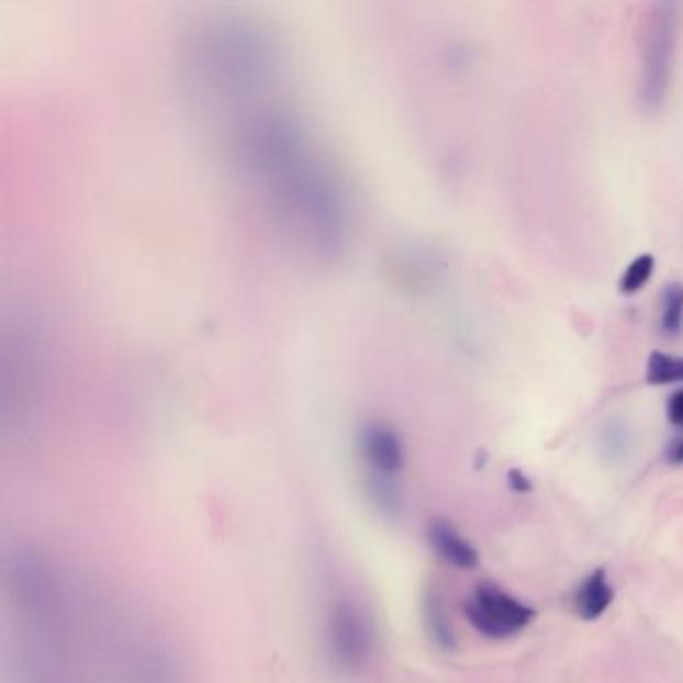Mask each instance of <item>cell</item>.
Here are the masks:
<instances>
[{
	"mask_svg": "<svg viewBox=\"0 0 683 683\" xmlns=\"http://www.w3.org/2000/svg\"><path fill=\"white\" fill-rule=\"evenodd\" d=\"M429 544L439 558L457 570H475L479 566V553L466 537L457 531L454 525L445 519H437L429 525Z\"/></svg>",
	"mask_w": 683,
	"mask_h": 683,
	"instance_id": "5",
	"label": "cell"
},
{
	"mask_svg": "<svg viewBox=\"0 0 683 683\" xmlns=\"http://www.w3.org/2000/svg\"><path fill=\"white\" fill-rule=\"evenodd\" d=\"M507 479H510V488L513 491H517V493H529V491L534 490L531 481L525 478L524 471H519V469H512L507 473Z\"/></svg>",
	"mask_w": 683,
	"mask_h": 683,
	"instance_id": "13",
	"label": "cell"
},
{
	"mask_svg": "<svg viewBox=\"0 0 683 683\" xmlns=\"http://www.w3.org/2000/svg\"><path fill=\"white\" fill-rule=\"evenodd\" d=\"M359 454L369 500L385 517L395 519L403 512L399 475L405 469V447L401 437L383 423H369L359 435Z\"/></svg>",
	"mask_w": 683,
	"mask_h": 683,
	"instance_id": "3",
	"label": "cell"
},
{
	"mask_svg": "<svg viewBox=\"0 0 683 683\" xmlns=\"http://www.w3.org/2000/svg\"><path fill=\"white\" fill-rule=\"evenodd\" d=\"M668 417L673 425L683 427V389L675 391L670 401H668Z\"/></svg>",
	"mask_w": 683,
	"mask_h": 683,
	"instance_id": "12",
	"label": "cell"
},
{
	"mask_svg": "<svg viewBox=\"0 0 683 683\" xmlns=\"http://www.w3.org/2000/svg\"><path fill=\"white\" fill-rule=\"evenodd\" d=\"M323 639L331 663L343 675H359L373 663L376 626L363 607L347 595H339L327 605Z\"/></svg>",
	"mask_w": 683,
	"mask_h": 683,
	"instance_id": "2",
	"label": "cell"
},
{
	"mask_svg": "<svg viewBox=\"0 0 683 683\" xmlns=\"http://www.w3.org/2000/svg\"><path fill=\"white\" fill-rule=\"evenodd\" d=\"M600 445H602V451L609 459L626 457L629 447H631V433L627 429L626 423H605L604 429L600 433Z\"/></svg>",
	"mask_w": 683,
	"mask_h": 683,
	"instance_id": "11",
	"label": "cell"
},
{
	"mask_svg": "<svg viewBox=\"0 0 683 683\" xmlns=\"http://www.w3.org/2000/svg\"><path fill=\"white\" fill-rule=\"evenodd\" d=\"M668 459L672 461L673 466H680V463H683V437L682 439H678V441L670 447V451H668Z\"/></svg>",
	"mask_w": 683,
	"mask_h": 683,
	"instance_id": "14",
	"label": "cell"
},
{
	"mask_svg": "<svg viewBox=\"0 0 683 683\" xmlns=\"http://www.w3.org/2000/svg\"><path fill=\"white\" fill-rule=\"evenodd\" d=\"M683 321V285L670 283L661 293V329L668 335H678Z\"/></svg>",
	"mask_w": 683,
	"mask_h": 683,
	"instance_id": "9",
	"label": "cell"
},
{
	"mask_svg": "<svg viewBox=\"0 0 683 683\" xmlns=\"http://www.w3.org/2000/svg\"><path fill=\"white\" fill-rule=\"evenodd\" d=\"M646 379L651 385H668V383H682L683 357L653 351L648 359Z\"/></svg>",
	"mask_w": 683,
	"mask_h": 683,
	"instance_id": "8",
	"label": "cell"
},
{
	"mask_svg": "<svg viewBox=\"0 0 683 683\" xmlns=\"http://www.w3.org/2000/svg\"><path fill=\"white\" fill-rule=\"evenodd\" d=\"M615 592L605 570H595L575 593V609L581 619L595 622L614 604Z\"/></svg>",
	"mask_w": 683,
	"mask_h": 683,
	"instance_id": "6",
	"label": "cell"
},
{
	"mask_svg": "<svg viewBox=\"0 0 683 683\" xmlns=\"http://www.w3.org/2000/svg\"><path fill=\"white\" fill-rule=\"evenodd\" d=\"M423 624L433 643L444 651L457 648V638L449 615L445 609L444 597L435 590H429L423 597Z\"/></svg>",
	"mask_w": 683,
	"mask_h": 683,
	"instance_id": "7",
	"label": "cell"
},
{
	"mask_svg": "<svg viewBox=\"0 0 683 683\" xmlns=\"http://www.w3.org/2000/svg\"><path fill=\"white\" fill-rule=\"evenodd\" d=\"M653 269H656V257H653L651 253L639 255L638 259H634V261L629 262L626 271H624V277H622V281H619L622 293L634 295V293L641 291L643 285L651 279Z\"/></svg>",
	"mask_w": 683,
	"mask_h": 683,
	"instance_id": "10",
	"label": "cell"
},
{
	"mask_svg": "<svg viewBox=\"0 0 683 683\" xmlns=\"http://www.w3.org/2000/svg\"><path fill=\"white\" fill-rule=\"evenodd\" d=\"M678 2H658L651 7L643 33L641 51V77H639V103L648 111H660L672 82L678 29H680Z\"/></svg>",
	"mask_w": 683,
	"mask_h": 683,
	"instance_id": "1",
	"label": "cell"
},
{
	"mask_svg": "<svg viewBox=\"0 0 683 683\" xmlns=\"http://www.w3.org/2000/svg\"><path fill=\"white\" fill-rule=\"evenodd\" d=\"M463 614L481 636L491 639L512 638L536 619V609L503 592L493 583H478L471 592Z\"/></svg>",
	"mask_w": 683,
	"mask_h": 683,
	"instance_id": "4",
	"label": "cell"
}]
</instances>
